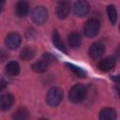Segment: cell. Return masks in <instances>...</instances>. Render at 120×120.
I'll return each instance as SVG.
<instances>
[{
    "mask_svg": "<svg viewBox=\"0 0 120 120\" xmlns=\"http://www.w3.org/2000/svg\"><path fill=\"white\" fill-rule=\"evenodd\" d=\"M86 97V88L82 84H75L73 85L68 93V98L73 103L82 102Z\"/></svg>",
    "mask_w": 120,
    "mask_h": 120,
    "instance_id": "6da1fadb",
    "label": "cell"
},
{
    "mask_svg": "<svg viewBox=\"0 0 120 120\" xmlns=\"http://www.w3.org/2000/svg\"><path fill=\"white\" fill-rule=\"evenodd\" d=\"M63 97H64V94H63V91L61 88L52 87L47 93L46 101H47L48 105H50L52 107H55L60 104V102L63 99Z\"/></svg>",
    "mask_w": 120,
    "mask_h": 120,
    "instance_id": "7a4b0ae2",
    "label": "cell"
},
{
    "mask_svg": "<svg viewBox=\"0 0 120 120\" xmlns=\"http://www.w3.org/2000/svg\"><path fill=\"white\" fill-rule=\"evenodd\" d=\"M31 19L36 24H43L48 19V11L44 7H37L31 12Z\"/></svg>",
    "mask_w": 120,
    "mask_h": 120,
    "instance_id": "3957f363",
    "label": "cell"
},
{
    "mask_svg": "<svg viewBox=\"0 0 120 120\" xmlns=\"http://www.w3.org/2000/svg\"><path fill=\"white\" fill-rule=\"evenodd\" d=\"M99 27L100 25L98 20L96 19L88 20L84 24V28H83L84 35L88 38H95L99 32Z\"/></svg>",
    "mask_w": 120,
    "mask_h": 120,
    "instance_id": "277c9868",
    "label": "cell"
},
{
    "mask_svg": "<svg viewBox=\"0 0 120 120\" xmlns=\"http://www.w3.org/2000/svg\"><path fill=\"white\" fill-rule=\"evenodd\" d=\"M21 42H22V38L16 32L9 33L6 37V39H5V43H6L7 47L8 49H10V50L18 49L20 47V45H21Z\"/></svg>",
    "mask_w": 120,
    "mask_h": 120,
    "instance_id": "5b68a950",
    "label": "cell"
},
{
    "mask_svg": "<svg viewBox=\"0 0 120 120\" xmlns=\"http://www.w3.org/2000/svg\"><path fill=\"white\" fill-rule=\"evenodd\" d=\"M74 14L78 17H84L88 14L90 6L86 0H78L74 4Z\"/></svg>",
    "mask_w": 120,
    "mask_h": 120,
    "instance_id": "8992f818",
    "label": "cell"
},
{
    "mask_svg": "<svg viewBox=\"0 0 120 120\" xmlns=\"http://www.w3.org/2000/svg\"><path fill=\"white\" fill-rule=\"evenodd\" d=\"M104 52H105L104 44L101 43V42H95L90 46L88 53H89V56L91 58L98 59V58H99V57H101L103 55Z\"/></svg>",
    "mask_w": 120,
    "mask_h": 120,
    "instance_id": "52a82bcc",
    "label": "cell"
},
{
    "mask_svg": "<svg viewBox=\"0 0 120 120\" xmlns=\"http://www.w3.org/2000/svg\"><path fill=\"white\" fill-rule=\"evenodd\" d=\"M70 9H71L70 4L68 1L66 0L60 1L56 8V15L59 19H65L69 15Z\"/></svg>",
    "mask_w": 120,
    "mask_h": 120,
    "instance_id": "ba28073f",
    "label": "cell"
},
{
    "mask_svg": "<svg viewBox=\"0 0 120 120\" xmlns=\"http://www.w3.org/2000/svg\"><path fill=\"white\" fill-rule=\"evenodd\" d=\"M114 66H115V58L113 56H107L102 60H100L98 64V69L103 72H107L111 70L112 68H113Z\"/></svg>",
    "mask_w": 120,
    "mask_h": 120,
    "instance_id": "9c48e42d",
    "label": "cell"
},
{
    "mask_svg": "<svg viewBox=\"0 0 120 120\" xmlns=\"http://www.w3.org/2000/svg\"><path fill=\"white\" fill-rule=\"evenodd\" d=\"M29 11V4L27 0H19L15 6V12L18 17H25Z\"/></svg>",
    "mask_w": 120,
    "mask_h": 120,
    "instance_id": "30bf717a",
    "label": "cell"
},
{
    "mask_svg": "<svg viewBox=\"0 0 120 120\" xmlns=\"http://www.w3.org/2000/svg\"><path fill=\"white\" fill-rule=\"evenodd\" d=\"M14 103V96L11 94H4L0 97V111H8Z\"/></svg>",
    "mask_w": 120,
    "mask_h": 120,
    "instance_id": "8fae6325",
    "label": "cell"
},
{
    "mask_svg": "<svg viewBox=\"0 0 120 120\" xmlns=\"http://www.w3.org/2000/svg\"><path fill=\"white\" fill-rule=\"evenodd\" d=\"M116 112L112 108H104L99 112L100 120H114L116 119Z\"/></svg>",
    "mask_w": 120,
    "mask_h": 120,
    "instance_id": "7c38bea8",
    "label": "cell"
},
{
    "mask_svg": "<svg viewBox=\"0 0 120 120\" xmlns=\"http://www.w3.org/2000/svg\"><path fill=\"white\" fill-rule=\"evenodd\" d=\"M82 42V37L78 32H72L68 36V44L71 48L77 49L80 47Z\"/></svg>",
    "mask_w": 120,
    "mask_h": 120,
    "instance_id": "4fadbf2b",
    "label": "cell"
},
{
    "mask_svg": "<svg viewBox=\"0 0 120 120\" xmlns=\"http://www.w3.org/2000/svg\"><path fill=\"white\" fill-rule=\"evenodd\" d=\"M6 72L8 75L14 77L20 73V65L16 61H10L6 67Z\"/></svg>",
    "mask_w": 120,
    "mask_h": 120,
    "instance_id": "5bb4252c",
    "label": "cell"
},
{
    "mask_svg": "<svg viewBox=\"0 0 120 120\" xmlns=\"http://www.w3.org/2000/svg\"><path fill=\"white\" fill-rule=\"evenodd\" d=\"M48 67H49V63H48L46 60H44V59L42 58L41 60H39V61L34 63V64L31 66V68H32L35 72H37V73H43V72H45V71L47 70Z\"/></svg>",
    "mask_w": 120,
    "mask_h": 120,
    "instance_id": "9a60e30c",
    "label": "cell"
},
{
    "mask_svg": "<svg viewBox=\"0 0 120 120\" xmlns=\"http://www.w3.org/2000/svg\"><path fill=\"white\" fill-rule=\"evenodd\" d=\"M52 42L54 44V46L56 47V49H58L59 51L63 52L64 53H67V49H66V46L64 45L59 34L57 31H54L53 35H52Z\"/></svg>",
    "mask_w": 120,
    "mask_h": 120,
    "instance_id": "2e32d148",
    "label": "cell"
},
{
    "mask_svg": "<svg viewBox=\"0 0 120 120\" xmlns=\"http://www.w3.org/2000/svg\"><path fill=\"white\" fill-rule=\"evenodd\" d=\"M35 55V51L32 49V48H29V47H25L22 50L21 53H20V57L21 59L24 60V61H28L30 59H32Z\"/></svg>",
    "mask_w": 120,
    "mask_h": 120,
    "instance_id": "e0dca14e",
    "label": "cell"
},
{
    "mask_svg": "<svg viewBox=\"0 0 120 120\" xmlns=\"http://www.w3.org/2000/svg\"><path fill=\"white\" fill-rule=\"evenodd\" d=\"M66 66L68 67V69H70V70H71L75 75H77L79 78H84V77H85L86 72H85L82 68H79V67H77V66H75V65H72V64H70V63H67Z\"/></svg>",
    "mask_w": 120,
    "mask_h": 120,
    "instance_id": "ac0fdd59",
    "label": "cell"
},
{
    "mask_svg": "<svg viewBox=\"0 0 120 120\" xmlns=\"http://www.w3.org/2000/svg\"><path fill=\"white\" fill-rule=\"evenodd\" d=\"M107 13H108V17H109V20L110 22H112V24H114L117 21V11H116V8L110 5L107 7Z\"/></svg>",
    "mask_w": 120,
    "mask_h": 120,
    "instance_id": "d6986e66",
    "label": "cell"
},
{
    "mask_svg": "<svg viewBox=\"0 0 120 120\" xmlns=\"http://www.w3.org/2000/svg\"><path fill=\"white\" fill-rule=\"evenodd\" d=\"M13 118L15 119H26L28 118V112L24 108H20L13 114Z\"/></svg>",
    "mask_w": 120,
    "mask_h": 120,
    "instance_id": "ffe728a7",
    "label": "cell"
},
{
    "mask_svg": "<svg viewBox=\"0 0 120 120\" xmlns=\"http://www.w3.org/2000/svg\"><path fill=\"white\" fill-rule=\"evenodd\" d=\"M7 58H8V52L5 50L0 49V63L7 60Z\"/></svg>",
    "mask_w": 120,
    "mask_h": 120,
    "instance_id": "44dd1931",
    "label": "cell"
},
{
    "mask_svg": "<svg viewBox=\"0 0 120 120\" xmlns=\"http://www.w3.org/2000/svg\"><path fill=\"white\" fill-rule=\"evenodd\" d=\"M7 85H8L7 81H6L4 78H0V92L3 91V90L7 87Z\"/></svg>",
    "mask_w": 120,
    "mask_h": 120,
    "instance_id": "7402d4cb",
    "label": "cell"
},
{
    "mask_svg": "<svg viewBox=\"0 0 120 120\" xmlns=\"http://www.w3.org/2000/svg\"><path fill=\"white\" fill-rule=\"evenodd\" d=\"M5 1L6 0H0V12L2 11L3 9V7H4V4H5Z\"/></svg>",
    "mask_w": 120,
    "mask_h": 120,
    "instance_id": "603a6c76",
    "label": "cell"
}]
</instances>
